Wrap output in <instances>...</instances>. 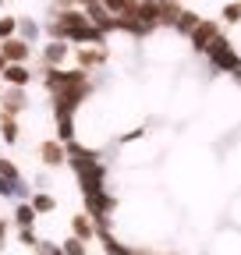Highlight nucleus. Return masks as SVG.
I'll return each instance as SVG.
<instances>
[{
	"label": "nucleus",
	"instance_id": "obj_1",
	"mask_svg": "<svg viewBox=\"0 0 241 255\" xmlns=\"http://www.w3.org/2000/svg\"><path fill=\"white\" fill-rule=\"evenodd\" d=\"M209 57H213L220 68H227V71H234V68H241V60H238V53L227 46V39H217L213 46H209Z\"/></svg>",
	"mask_w": 241,
	"mask_h": 255
},
{
	"label": "nucleus",
	"instance_id": "obj_2",
	"mask_svg": "<svg viewBox=\"0 0 241 255\" xmlns=\"http://www.w3.org/2000/svg\"><path fill=\"white\" fill-rule=\"evenodd\" d=\"M192 39H195V50H206V53H209V46H213L220 36H217V28H213V25L199 21V25H195V32H192Z\"/></svg>",
	"mask_w": 241,
	"mask_h": 255
},
{
	"label": "nucleus",
	"instance_id": "obj_3",
	"mask_svg": "<svg viewBox=\"0 0 241 255\" xmlns=\"http://www.w3.org/2000/svg\"><path fill=\"white\" fill-rule=\"evenodd\" d=\"M0 53H4V60H11V64H21V60L28 57V43H21V39H7Z\"/></svg>",
	"mask_w": 241,
	"mask_h": 255
},
{
	"label": "nucleus",
	"instance_id": "obj_4",
	"mask_svg": "<svg viewBox=\"0 0 241 255\" xmlns=\"http://www.w3.org/2000/svg\"><path fill=\"white\" fill-rule=\"evenodd\" d=\"M4 78L14 82V85H28V82H32V71H28L25 64H7V68H4Z\"/></svg>",
	"mask_w": 241,
	"mask_h": 255
},
{
	"label": "nucleus",
	"instance_id": "obj_5",
	"mask_svg": "<svg viewBox=\"0 0 241 255\" xmlns=\"http://www.w3.org/2000/svg\"><path fill=\"white\" fill-rule=\"evenodd\" d=\"M39 152H43V159H46L50 167L64 163V145H60V142H43V145H39Z\"/></svg>",
	"mask_w": 241,
	"mask_h": 255
},
{
	"label": "nucleus",
	"instance_id": "obj_6",
	"mask_svg": "<svg viewBox=\"0 0 241 255\" xmlns=\"http://www.w3.org/2000/svg\"><path fill=\"white\" fill-rule=\"evenodd\" d=\"M68 57V46L64 43H53V46H46V64H60Z\"/></svg>",
	"mask_w": 241,
	"mask_h": 255
},
{
	"label": "nucleus",
	"instance_id": "obj_7",
	"mask_svg": "<svg viewBox=\"0 0 241 255\" xmlns=\"http://www.w3.org/2000/svg\"><path fill=\"white\" fill-rule=\"evenodd\" d=\"M0 135H4V142H18V124L11 117H4L0 121Z\"/></svg>",
	"mask_w": 241,
	"mask_h": 255
},
{
	"label": "nucleus",
	"instance_id": "obj_8",
	"mask_svg": "<svg viewBox=\"0 0 241 255\" xmlns=\"http://www.w3.org/2000/svg\"><path fill=\"white\" fill-rule=\"evenodd\" d=\"M177 25H181V28H188V32H195V25H199V18H195L192 11H181V14H177Z\"/></svg>",
	"mask_w": 241,
	"mask_h": 255
},
{
	"label": "nucleus",
	"instance_id": "obj_9",
	"mask_svg": "<svg viewBox=\"0 0 241 255\" xmlns=\"http://www.w3.org/2000/svg\"><path fill=\"white\" fill-rule=\"evenodd\" d=\"M75 231L82 238H89V234H93V220H89V216H75Z\"/></svg>",
	"mask_w": 241,
	"mask_h": 255
},
{
	"label": "nucleus",
	"instance_id": "obj_10",
	"mask_svg": "<svg viewBox=\"0 0 241 255\" xmlns=\"http://www.w3.org/2000/svg\"><path fill=\"white\" fill-rule=\"evenodd\" d=\"M53 206H57V202H53L50 195H36V199H32V209H39V213H50Z\"/></svg>",
	"mask_w": 241,
	"mask_h": 255
},
{
	"label": "nucleus",
	"instance_id": "obj_11",
	"mask_svg": "<svg viewBox=\"0 0 241 255\" xmlns=\"http://www.w3.org/2000/svg\"><path fill=\"white\" fill-rule=\"evenodd\" d=\"M14 213H18V223H25V227H28V223H32V216H36V209H32V206H18Z\"/></svg>",
	"mask_w": 241,
	"mask_h": 255
},
{
	"label": "nucleus",
	"instance_id": "obj_12",
	"mask_svg": "<svg viewBox=\"0 0 241 255\" xmlns=\"http://www.w3.org/2000/svg\"><path fill=\"white\" fill-rule=\"evenodd\" d=\"M224 21H241V4H227L224 7Z\"/></svg>",
	"mask_w": 241,
	"mask_h": 255
},
{
	"label": "nucleus",
	"instance_id": "obj_13",
	"mask_svg": "<svg viewBox=\"0 0 241 255\" xmlns=\"http://www.w3.org/2000/svg\"><path fill=\"white\" fill-rule=\"evenodd\" d=\"M14 32V18H0V39H11Z\"/></svg>",
	"mask_w": 241,
	"mask_h": 255
},
{
	"label": "nucleus",
	"instance_id": "obj_14",
	"mask_svg": "<svg viewBox=\"0 0 241 255\" xmlns=\"http://www.w3.org/2000/svg\"><path fill=\"white\" fill-rule=\"evenodd\" d=\"M21 32H25V39H32L39 28H36V21H21Z\"/></svg>",
	"mask_w": 241,
	"mask_h": 255
},
{
	"label": "nucleus",
	"instance_id": "obj_15",
	"mask_svg": "<svg viewBox=\"0 0 241 255\" xmlns=\"http://www.w3.org/2000/svg\"><path fill=\"white\" fill-rule=\"evenodd\" d=\"M100 60V53H93V50H82V64H85V68H89V64H96Z\"/></svg>",
	"mask_w": 241,
	"mask_h": 255
},
{
	"label": "nucleus",
	"instance_id": "obj_16",
	"mask_svg": "<svg viewBox=\"0 0 241 255\" xmlns=\"http://www.w3.org/2000/svg\"><path fill=\"white\" fill-rule=\"evenodd\" d=\"M82 252H85V248H82L78 241H68V255H82Z\"/></svg>",
	"mask_w": 241,
	"mask_h": 255
},
{
	"label": "nucleus",
	"instance_id": "obj_17",
	"mask_svg": "<svg viewBox=\"0 0 241 255\" xmlns=\"http://www.w3.org/2000/svg\"><path fill=\"white\" fill-rule=\"evenodd\" d=\"M4 68H7V60H4V53H0V75H4Z\"/></svg>",
	"mask_w": 241,
	"mask_h": 255
}]
</instances>
